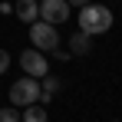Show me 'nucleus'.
I'll use <instances>...</instances> for the list:
<instances>
[{
    "instance_id": "1",
    "label": "nucleus",
    "mask_w": 122,
    "mask_h": 122,
    "mask_svg": "<svg viewBox=\"0 0 122 122\" xmlns=\"http://www.w3.org/2000/svg\"><path fill=\"white\" fill-rule=\"evenodd\" d=\"M79 30L89 33V36H99L106 30H112V10L106 3H82L79 7Z\"/></svg>"
},
{
    "instance_id": "10",
    "label": "nucleus",
    "mask_w": 122,
    "mask_h": 122,
    "mask_svg": "<svg viewBox=\"0 0 122 122\" xmlns=\"http://www.w3.org/2000/svg\"><path fill=\"white\" fill-rule=\"evenodd\" d=\"M7 66H10V53H7V50H0V76L7 73Z\"/></svg>"
},
{
    "instance_id": "13",
    "label": "nucleus",
    "mask_w": 122,
    "mask_h": 122,
    "mask_svg": "<svg viewBox=\"0 0 122 122\" xmlns=\"http://www.w3.org/2000/svg\"><path fill=\"white\" fill-rule=\"evenodd\" d=\"M69 7H82V3H89V0H66Z\"/></svg>"
},
{
    "instance_id": "2",
    "label": "nucleus",
    "mask_w": 122,
    "mask_h": 122,
    "mask_svg": "<svg viewBox=\"0 0 122 122\" xmlns=\"http://www.w3.org/2000/svg\"><path fill=\"white\" fill-rule=\"evenodd\" d=\"M30 43H33V50L50 53V50H56V46H60V33H56V26H53V23L33 20V23H30Z\"/></svg>"
},
{
    "instance_id": "5",
    "label": "nucleus",
    "mask_w": 122,
    "mask_h": 122,
    "mask_svg": "<svg viewBox=\"0 0 122 122\" xmlns=\"http://www.w3.org/2000/svg\"><path fill=\"white\" fill-rule=\"evenodd\" d=\"M40 20H46V23H66L69 20V3L66 0H43L40 3Z\"/></svg>"
},
{
    "instance_id": "4",
    "label": "nucleus",
    "mask_w": 122,
    "mask_h": 122,
    "mask_svg": "<svg viewBox=\"0 0 122 122\" xmlns=\"http://www.w3.org/2000/svg\"><path fill=\"white\" fill-rule=\"evenodd\" d=\"M20 66H23V73H26V76H33V79H43V76L50 73L46 53H43V50H33V46L20 53Z\"/></svg>"
},
{
    "instance_id": "9",
    "label": "nucleus",
    "mask_w": 122,
    "mask_h": 122,
    "mask_svg": "<svg viewBox=\"0 0 122 122\" xmlns=\"http://www.w3.org/2000/svg\"><path fill=\"white\" fill-rule=\"evenodd\" d=\"M0 122H20L17 106H3V109H0Z\"/></svg>"
},
{
    "instance_id": "7",
    "label": "nucleus",
    "mask_w": 122,
    "mask_h": 122,
    "mask_svg": "<svg viewBox=\"0 0 122 122\" xmlns=\"http://www.w3.org/2000/svg\"><path fill=\"white\" fill-rule=\"evenodd\" d=\"M89 50H92V36L82 33V30H76V33L69 36V53H73V56H86Z\"/></svg>"
},
{
    "instance_id": "12",
    "label": "nucleus",
    "mask_w": 122,
    "mask_h": 122,
    "mask_svg": "<svg viewBox=\"0 0 122 122\" xmlns=\"http://www.w3.org/2000/svg\"><path fill=\"white\" fill-rule=\"evenodd\" d=\"M0 13H3V17H10V13H13V3H10V0H3V3H0Z\"/></svg>"
},
{
    "instance_id": "8",
    "label": "nucleus",
    "mask_w": 122,
    "mask_h": 122,
    "mask_svg": "<svg viewBox=\"0 0 122 122\" xmlns=\"http://www.w3.org/2000/svg\"><path fill=\"white\" fill-rule=\"evenodd\" d=\"M50 116H46V106H40V102H30V106H23L20 112V122H46Z\"/></svg>"
},
{
    "instance_id": "6",
    "label": "nucleus",
    "mask_w": 122,
    "mask_h": 122,
    "mask_svg": "<svg viewBox=\"0 0 122 122\" xmlns=\"http://www.w3.org/2000/svg\"><path fill=\"white\" fill-rule=\"evenodd\" d=\"M13 13H17V20L33 23V20H40V3L36 0H17L13 3Z\"/></svg>"
},
{
    "instance_id": "3",
    "label": "nucleus",
    "mask_w": 122,
    "mask_h": 122,
    "mask_svg": "<svg viewBox=\"0 0 122 122\" xmlns=\"http://www.w3.org/2000/svg\"><path fill=\"white\" fill-rule=\"evenodd\" d=\"M30 102H40V79H33V76H23L10 86V106H30Z\"/></svg>"
},
{
    "instance_id": "11",
    "label": "nucleus",
    "mask_w": 122,
    "mask_h": 122,
    "mask_svg": "<svg viewBox=\"0 0 122 122\" xmlns=\"http://www.w3.org/2000/svg\"><path fill=\"white\" fill-rule=\"evenodd\" d=\"M50 53H53L60 63H66V60H69V53H66V50H60V46H56V50H50Z\"/></svg>"
}]
</instances>
